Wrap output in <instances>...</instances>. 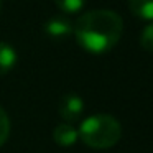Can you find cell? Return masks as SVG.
Wrapping results in <instances>:
<instances>
[{
    "instance_id": "1",
    "label": "cell",
    "mask_w": 153,
    "mask_h": 153,
    "mask_svg": "<svg viewBox=\"0 0 153 153\" xmlns=\"http://www.w3.org/2000/svg\"><path fill=\"white\" fill-rule=\"evenodd\" d=\"M123 31V22L119 13L112 10H91L77 18L74 23V36L82 50L92 54H104L110 51Z\"/></svg>"
},
{
    "instance_id": "2",
    "label": "cell",
    "mask_w": 153,
    "mask_h": 153,
    "mask_svg": "<svg viewBox=\"0 0 153 153\" xmlns=\"http://www.w3.org/2000/svg\"><path fill=\"white\" fill-rule=\"evenodd\" d=\"M77 135L89 148L107 150L119 143L122 137V125L114 115L97 114V115L87 117L81 123Z\"/></svg>"
},
{
    "instance_id": "3",
    "label": "cell",
    "mask_w": 153,
    "mask_h": 153,
    "mask_svg": "<svg viewBox=\"0 0 153 153\" xmlns=\"http://www.w3.org/2000/svg\"><path fill=\"white\" fill-rule=\"evenodd\" d=\"M58 112H59L61 119L64 122L73 125V122H77L81 119V115H82L84 100L74 92L64 94L59 99V104H58Z\"/></svg>"
},
{
    "instance_id": "4",
    "label": "cell",
    "mask_w": 153,
    "mask_h": 153,
    "mask_svg": "<svg viewBox=\"0 0 153 153\" xmlns=\"http://www.w3.org/2000/svg\"><path fill=\"white\" fill-rule=\"evenodd\" d=\"M43 31L48 35L50 38H54V40H61V38L69 36L74 31V25L71 20L64 17H53L45 23Z\"/></svg>"
},
{
    "instance_id": "5",
    "label": "cell",
    "mask_w": 153,
    "mask_h": 153,
    "mask_svg": "<svg viewBox=\"0 0 153 153\" xmlns=\"http://www.w3.org/2000/svg\"><path fill=\"white\" fill-rule=\"evenodd\" d=\"M77 130L74 128L71 123H59V125L54 127L53 130V138L54 142L58 143L59 146H64V148H68V146H73L74 143L77 142Z\"/></svg>"
},
{
    "instance_id": "6",
    "label": "cell",
    "mask_w": 153,
    "mask_h": 153,
    "mask_svg": "<svg viewBox=\"0 0 153 153\" xmlns=\"http://www.w3.org/2000/svg\"><path fill=\"white\" fill-rule=\"evenodd\" d=\"M17 51L8 43L0 41V76H5L17 64Z\"/></svg>"
},
{
    "instance_id": "7",
    "label": "cell",
    "mask_w": 153,
    "mask_h": 153,
    "mask_svg": "<svg viewBox=\"0 0 153 153\" xmlns=\"http://www.w3.org/2000/svg\"><path fill=\"white\" fill-rule=\"evenodd\" d=\"M128 7L135 17L153 20V0H128Z\"/></svg>"
},
{
    "instance_id": "8",
    "label": "cell",
    "mask_w": 153,
    "mask_h": 153,
    "mask_svg": "<svg viewBox=\"0 0 153 153\" xmlns=\"http://www.w3.org/2000/svg\"><path fill=\"white\" fill-rule=\"evenodd\" d=\"M54 4L64 13H77L79 10H82L86 0H54Z\"/></svg>"
},
{
    "instance_id": "9",
    "label": "cell",
    "mask_w": 153,
    "mask_h": 153,
    "mask_svg": "<svg viewBox=\"0 0 153 153\" xmlns=\"http://www.w3.org/2000/svg\"><path fill=\"white\" fill-rule=\"evenodd\" d=\"M140 45L145 51L153 53V22L148 23L142 31V36H140Z\"/></svg>"
},
{
    "instance_id": "10",
    "label": "cell",
    "mask_w": 153,
    "mask_h": 153,
    "mask_svg": "<svg viewBox=\"0 0 153 153\" xmlns=\"http://www.w3.org/2000/svg\"><path fill=\"white\" fill-rule=\"evenodd\" d=\"M8 135H10V119L7 112L0 107V146L7 142Z\"/></svg>"
},
{
    "instance_id": "11",
    "label": "cell",
    "mask_w": 153,
    "mask_h": 153,
    "mask_svg": "<svg viewBox=\"0 0 153 153\" xmlns=\"http://www.w3.org/2000/svg\"><path fill=\"white\" fill-rule=\"evenodd\" d=\"M0 8H2V0H0Z\"/></svg>"
}]
</instances>
